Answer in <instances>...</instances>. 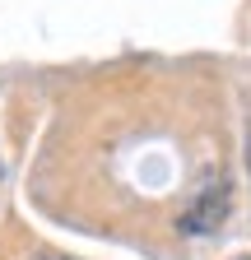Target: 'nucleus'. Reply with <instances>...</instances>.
<instances>
[{
	"label": "nucleus",
	"mask_w": 251,
	"mask_h": 260,
	"mask_svg": "<svg viewBox=\"0 0 251 260\" xmlns=\"http://www.w3.org/2000/svg\"><path fill=\"white\" fill-rule=\"evenodd\" d=\"M237 260H251V255H237Z\"/></svg>",
	"instance_id": "obj_1"
}]
</instances>
